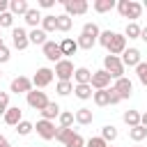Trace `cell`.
<instances>
[{
	"mask_svg": "<svg viewBox=\"0 0 147 147\" xmlns=\"http://www.w3.org/2000/svg\"><path fill=\"white\" fill-rule=\"evenodd\" d=\"M117 11L124 18H131V23H136V18H140V14H142V5L133 2V0H119L117 2Z\"/></svg>",
	"mask_w": 147,
	"mask_h": 147,
	"instance_id": "obj_1",
	"label": "cell"
},
{
	"mask_svg": "<svg viewBox=\"0 0 147 147\" xmlns=\"http://www.w3.org/2000/svg\"><path fill=\"white\" fill-rule=\"evenodd\" d=\"M103 71L110 74V78H122L124 76V64H122V57L117 55H106L103 57Z\"/></svg>",
	"mask_w": 147,
	"mask_h": 147,
	"instance_id": "obj_2",
	"label": "cell"
},
{
	"mask_svg": "<svg viewBox=\"0 0 147 147\" xmlns=\"http://www.w3.org/2000/svg\"><path fill=\"white\" fill-rule=\"evenodd\" d=\"M25 96H28V106H30V108H34V110H39V113H41V110L51 103V101L46 99V92H39V90L28 92Z\"/></svg>",
	"mask_w": 147,
	"mask_h": 147,
	"instance_id": "obj_3",
	"label": "cell"
},
{
	"mask_svg": "<svg viewBox=\"0 0 147 147\" xmlns=\"http://www.w3.org/2000/svg\"><path fill=\"white\" fill-rule=\"evenodd\" d=\"M41 48H44V57H46V60H51V62H55V64H57L60 60H64V57H62V48H60V44H55V41H46Z\"/></svg>",
	"mask_w": 147,
	"mask_h": 147,
	"instance_id": "obj_4",
	"label": "cell"
},
{
	"mask_svg": "<svg viewBox=\"0 0 147 147\" xmlns=\"http://www.w3.org/2000/svg\"><path fill=\"white\" fill-rule=\"evenodd\" d=\"M74 62L71 60H60L57 64H55V76L60 78V80H71V76H74Z\"/></svg>",
	"mask_w": 147,
	"mask_h": 147,
	"instance_id": "obj_5",
	"label": "cell"
},
{
	"mask_svg": "<svg viewBox=\"0 0 147 147\" xmlns=\"http://www.w3.org/2000/svg\"><path fill=\"white\" fill-rule=\"evenodd\" d=\"M34 129H37V133H39L44 140H53L55 133H57V129H55V124H53L51 119H39Z\"/></svg>",
	"mask_w": 147,
	"mask_h": 147,
	"instance_id": "obj_6",
	"label": "cell"
},
{
	"mask_svg": "<svg viewBox=\"0 0 147 147\" xmlns=\"http://www.w3.org/2000/svg\"><path fill=\"white\" fill-rule=\"evenodd\" d=\"M87 2L85 0H64V9H67V16H80L87 11Z\"/></svg>",
	"mask_w": 147,
	"mask_h": 147,
	"instance_id": "obj_7",
	"label": "cell"
},
{
	"mask_svg": "<svg viewBox=\"0 0 147 147\" xmlns=\"http://www.w3.org/2000/svg\"><path fill=\"white\" fill-rule=\"evenodd\" d=\"M11 44H14V48L25 51V48H28V44H30L28 32H25L23 28H14V30H11Z\"/></svg>",
	"mask_w": 147,
	"mask_h": 147,
	"instance_id": "obj_8",
	"label": "cell"
},
{
	"mask_svg": "<svg viewBox=\"0 0 147 147\" xmlns=\"http://www.w3.org/2000/svg\"><path fill=\"white\" fill-rule=\"evenodd\" d=\"M53 76H55V71H51V69H37V74L32 76V85L34 87H46V85H51V80H53Z\"/></svg>",
	"mask_w": 147,
	"mask_h": 147,
	"instance_id": "obj_9",
	"label": "cell"
},
{
	"mask_svg": "<svg viewBox=\"0 0 147 147\" xmlns=\"http://www.w3.org/2000/svg\"><path fill=\"white\" fill-rule=\"evenodd\" d=\"M90 85H92L94 90H108V85H110V74H108V71H103V69L94 71V74H92Z\"/></svg>",
	"mask_w": 147,
	"mask_h": 147,
	"instance_id": "obj_10",
	"label": "cell"
},
{
	"mask_svg": "<svg viewBox=\"0 0 147 147\" xmlns=\"http://www.w3.org/2000/svg\"><path fill=\"white\" fill-rule=\"evenodd\" d=\"M11 92H14V94H28V92H32V78L16 76V78L11 80Z\"/></svg>",
	"mask_w": 147,
	"mask_h": 147,
	"instance_id": "obj_11",
	"label": "cell"
},
{
	"mask_svg": "<svg viewBox=\"0 0 147 147\" xmlns=\"http://www.w3.org/2000/svg\"><path fill=\"white\" fill-rule=\"evenodd\" d=\"M124 51H126V37L115 32V37H113V41H110V46H108V55H117V57H119Z\"/></svg>",
	"mask_w": 147,
	"mask_h": 147,
	"instance_id": "obj_12",
	"label": "cell"
},
{
	"mask_svg": "<svg viewBox=\"0 0 147 147\" xmlns=\"http://www.w3.org/2000/svg\"><path fill=\"white\" fill-rule=\"evenodd\" d=\"M113 87H115V92L119 94V99H129V96H131V92H133V83H131L129 78H124V76H122V78H117Z\"/></svg>",
	"mask_w": 147,
	"mask_h": 147,
	"instance_id": "obj_13",
	"label": "cell"
},
{
	"mask_svg": "<svg viewBox=\"0 0 147 147\" xmlns=\"http://www.w3.org/2000/svg\"><path fill=\"white\" fill-rule=\"evenodd\" d=\"M142 60H140V51L138 48H126L122 53V64L124 67H138Z\"/></svg>",
	"mask_w": 147,
	"mask_h": 147,
	"instance_id": "obj_14",
	"label": "cell"
},
{
	"mask_svg": "<svg viewBox=\"0 0 147 147\" xmlns=\"http://www.w3.org/2000/svg\"><path fill=\"white\" fill-rule=\"evenodd\" d=\"M74 80H76V85H90L92 71H90L87 67H78V69L74 71Z\"/></svg>",
	"mask_w": 147,
	"mask_h": 147,
	"instance_id": "obj_15",
	"label": "cell"
},
{
	"mask_svg": "<svg viewBox=\"0 0 147 147\" xmlns=\"http://www.w3.org/2000/svg\"><path fill=\"white\" fill-rule=\"evenodd\" d=\"M9 11L16 16V14H21V16H25L28 11H30V5H28V0H11L9 2Z\"/></svg>",
	"mask_w": 147,
	"mask_h": 147,
	"instance_id": "obj_16",
	"label": "cell"
},
{
	"mask_svg": "<svg viewBox=\"0 0 147 147\" xmlns=\"http://www.w3.org/2000/svg\"><path fill=\"white\" fill-rule=\"evenodd\" d=\"M60 113H62V108H60L55 101H51V103L41 110V119H51V122H53L55 117H60Z\"/></svg>",
	"mask_w": 147,
	"mask_h": 147,
	"instance_id": "obj_17",
	"label": "cell"
},
{
	"mask_svg": "<svg viewBox=\"0 0 147 147\" xmlns=\"http://www.w3.org/2000/svg\"><path fill=\"white\" fill-rule=\"evenodd\" d=\"M5 122H7L9 126H18V122H23V119H21V108H18V106L9 108V110L5 113Z\"/></svg>",
	"mask_w": 147,
	"mask_h": 147,
	"instance_id": "obj_18",
	"label": "cell"
},
{
	"mask_svg": "<svg viewBox=\"0 0 147 147\" xmlns=\"http://www.w3.org/2000/svg\"><path fill=\"white\" fill-rule=\"evenodd\" d=\"M60 48H62V55H74L78 51V41H74L71 37H64L60 41Z\"/></svg>",
	"mask_w": 147,
	"mask_h": 147,
	"instance_id": "obj_19",
	"label": "cell"
},
{
	"mask_svg": "<svg viewBox=\"0 0 147 147\" xmlns=\"http://www.w3.org/2000/svg\"><path fill=\"white\" fill-rule=\"evenodd\" d=\"M74 115H76V122L78 124H92V119H94V115H92L90 108H78Z\"/></svg>",
	"mask_w": 147,
	"mask_h": 147,
	"instance_id": "obj_20",
	"label": "cell"
},
{
	"mask_svg": "<svg viewBox=\"0 0 147 147\" xmlns=\"http://www.w3.org/2000/svg\"><path fill=\"white\" fill-rule=\"evenodd\" d=\"M122 119H124V124H126L129 129H133V126L140 124V113H138V110H126Z\"/></svg>",
	"mask_w": 147,
	"mask_h": 147,
	"instance_id": "obj_21",
	"label": "cell"
},
{
	"mask_svg": "<svg viewBox=\"0 0 147 147\" xmlns=\"http://www.w3.org/2000/svg\"><path fill=\"white\" fill-rule=\"evenodd\" d=\"M113 7H117L115 0H94V11H99V14H106V11H110Z\"/></svg>",
	"mask_w": 147,
	"mask_h": 147,
	"instance_id": "obj_22",
	"label": "cell"
},
{
	"mask_svg": "<svg viewBox=\"0 0 147 147\" xmlns=\"http://www.w3.org/2000/svg\"><path fill=\"white\" fill-rule=\"evenodd\" d=\"M41 18H44V16L39 14V9H32V7H30V11L25 14V23H28V25H32V30L41 23Z\"/></svg>",
	"mask_w": 147,
	"mask_h": 147,
	"instance_id": "obj_23",
	"label": "cell"
},
{
	"mask_svg": "<svg viewBox=\"0 0 147 147\" xmlns=\"http://www.w3.org/2000/svg\"><path fill=\"white\" fill-rule=\"evenodd\" d=\"M41 30L44 32H55L57 30V16H51V14L44 16L41 18Z\"/></svg>",
	"mask_w": 147,
	"mask_h": 147,
	"instance_id": "obj_24",
	"label": "cell"
},
{
	"mask_svg": "<svg viewBox=\"0 0 147 147\" xmlns=\"http://www.w3.org/2000/svg\"><path fill=\"white\" fill-rule=\"evenodd\" d=\"M28 37H30V44H41V46H44V44L48 41V39H46V32H44L41 28H34L32 32H28Z\"/></svg>",
	"mask_w": 147,
	"mask_h": 147,
	"instance_id": "obj_25",
	"label": "cell"
},
{
	"mask_svg": "<svg viewBox=\"0 0 147 147\" xmlns=\"http://www.w3.org/2000/svg\"><path fill=\"white\" fill-rule=\"evenodd\" d=\"M129 138H131V140H136V142H140V140H145V138H147V129H145L142 124H138V126L129 129Z\"/></svg>",
	"mask_w": 147,
	"mask_h": 147,
	"instance_id": "obj_26",
	"label": "cell"
},
{
	"mask_svg": "<svg viewBox=\"0 0 147 147\" xmlns=\"http://www.w3.org/2000/svg\"><path fill=\"white\" fill-rule=\"evenodd\" d=\"M74 87H76V85H74L71 80H60V83H57V87H55V92H57L60 96H67V94H71V92H74Z\"/></svg>",
	"mask_w": 147,
	"mask_h": 147,
	"instance_id": "obj_27",
	"label": "cell"
},
{
	"mask_svg": "<svg viewBox=\"0 0 147 147\" xmlns=\"http://www.w3.org/2000/svg\"><path fill=\"white\" fill-rule=\"evenodd\" d=\"M92 96H94V103H96V106H108V103H110V94H108V90H96Z\"/></svg>",
	"mask_w": 147,
	"mask_h": 147,
	"instance_id": "obj_28",
	"label": "cell"
},
{
	"mask_svg": "<svg viewBox=\"0 0 147 147\" xmlns=\"http://www.w3.org/2000/svg\"><path fill=\"white\" fill-rule=\"evenodd\" d=\"M140 32H142V28H140L138 23H129L126 30H124V37H129V39H140Z\"/></svg>",
	"mask_w": 147,
	"mask_h": 147,
	"instance_id": "obj_29",
	"label": "cell"
},
{
	"mask_svg": "<svg viewBox=\"0 0 147 147\" xmlns=\"http://www.w3.org/2000/svg\"><path fill=\"white\" fill-rule=\"evenodd\" d=\"M74 92H76V96H78V99H83V101H85V99H90V96L94 94V92H92V85H76V87H74Z\"/></svg>",
	"mask_w": 147,
	"mask_h": 147,
	"instance_id": "obj_30",
	"label": "cell"
},
{
	"mask_svg": "<svg viewBox=\"0 0 147 147\" xmlns=\"http://www.w3.org/2000/svg\"><path fill=\"white\" fill-rule=\"evenodd\" d=\"M101 138H103L106 142H113V140L117 138V129H115L113 124H106V126L101 129Z\"/></svg>",
	"mask_w": 147,
	"mask_h": 147,
	"instance_id": "obj_31",
	"label": "cell"
},
{
	"mask_svg": "<svg viewBox=\"0 0 147 147\" xmlns=\"http://www.w3.org/2000/svg\"><path fill=\"white\" fill-rule=\"evenodd\" d=\"M80 34H87V37H94V39H99L101 30H99V25H96V23H85V25H83V32H80Z\"/></svg>",
	"mask_w": 147,
	"mask_h": 147,
	"instance_id": "obj_32",
	"label": "cell"
},
{
	"mask_svg": "<svg viewBox=\"0 0 147 147\" xmlns=\"http://www.w3.org/2000/svg\"><path fill=\"white\" fill-rule=\"evenodd\" d=\"M99 39H94V37H87V34H80L78 37V48H85V51H90L94 44H96Z\"/></svg>",
	"mask_w": 147,
	"mask_h": 147,
	"instance_id": "obj_33",
	"label": "cell"
},
{
	"mask_svg": "<svg viewBox=\"0 0 147 147\" xmlns=\"http://www.w3.org/2000/svg\"><path fill=\"white\" fill-rule=\"evenodd\" d=\"M69 28H71V16L60 14V16H57V30H60V32H67Z\"/></svg>",
	"mask_w": 147,
	"mask_h": 147,
	"instance_id": "obj_34",
	"label": "cell"
},
{
	"mask_svg": "<svg viewBox=\"0 0 147 147\" xmlns=\"http://www.w3.org/2000/svg\"><path fill=\"white\" fill-rule=\"evenodd\" d=\"M74 119H76L74 113H60V126H62V129H71Z\"/></svg>",
	"mask_w": 147,
	"mask_h": 147,
	"instance_id": "obj_35",
	"label": "cell"
},
{
	"mask_svg": "<svg viewBox=\"0 0 147 147\" xmlns=\"http://www.w3.org/2000/svg\"><path fill=\"white\" fill-rule=\"evenodd\" d=\"M32 129H34V124L32 122H18V126H16V131H18V136H30L32 133Z\"/></svg>",
	"mask_w": 147,
	"mask_h": 147,
	"instance_id": "obj_36",
	"label": "cell"
},
{
	"mask_svg": "<svg viewBox=\"0 0 147 147\" xmlns=\"http://www.w3.org/2000/svg\"><path fill=\"white\" fill-rule=\"evenodd\" d=\"M71 136H74V129H62V126H60V129H57V133H55V140H60V142H64V145H67V140H69Z\"/></svg>",
	"mask_w": 147,
	"mask_h": 147,
	"instance_id": "obj_37",
	"label": "cell"
},
{
	"mask_svg": "<svg viewBox=\"0 0 147 147\" xmlns=\"http://www.w3.org/2000/svg\"><path fill=\"white\" fill-rule=\"evenodd\" d=\"M136 74H138V80H140L142 85H147V62H140V64L136 67Z\"/></svg>",
	"mask_w": 147,
	"mask_h": 147,
	"instance_id": "obj_38",
	"label": "cell"
},
{
	"mask_svg": "<svg viewBox=\"0 0 147 147\" xmlns=\"http://www.w3.org/2000/svg\"><path fill=\"white\" fill-rule=\"evenodd\" d=\"M113 37H115V32H110V30H103V32L99 34V44L108 48V46H110V41H113Z\"/></svg>",
	"mask_w": 147,
	"mask_h": 147,
	"instance_id": "obj_39",
	"label": "cell"
},
{
	"mask_svg": "<svg viewBox=\"0 0 147 147\" xmlns=\"http://www.w3.org/2000/svg\"><path fill=\"white\" fill-rule=\"evenodd\" d=\"M11 23H14V14L11 11L0 14V28H11Z\"/></svg>",
	"mask_w": 147,
	"mask_h": 147,
	"instance_id": "obj_40",
	"label": "cell"
},
{
	"mask_svg": "<svg viewBox=\"0 0 147 147\" xmlns=\"http://www.w3.org/2000/svg\"><path fill=\"white\" fill-rule=\"evenodd\" d=\"M83 145H85V140H83L80 133H74V136L67 140V147H83Z\"/></svg>",
	"mask_w": 147,
	"mask_h": 147,
	"instance_id": "obj_41",
	"label": "cell"
},
{
	"mask_svg": "<svg viewBox=\"0 0 147 147\" xmlns=\"http://www.w3.org/2000/svg\"><path fill=\"white\" fill-rule=\"evenodd\" d=\"M7 110H9V94L7 92H0V115L5 117Z\"/></svg>",
	"mask_w": 147,
	"mask_h": 147,
	"instance_id": "obj_42",
	"label": "cell"
},
{
	"mask_svg": "<svg viewBox=\"0 0 147 147\" xmlns=\"http://www.w3.org/2000/svg\"><path fill=\"white\" fill-rule=\"evenodd\" d=\"M87 147H108V142H106L101 136H94V138L87 140Z\"/></svg>",
	"mask_w": 147,
	"mask_h": 147,
	"instance_id": "obj_43",
	"label": "cell"
},
{
	"mask_svg": "<svg viewBox=\"0 0 147 147\" xmlns=\"http://www.w3.org/2000/svg\"><path fill=\"white\" fill-rule=\"evenodd\" d=\"M108 94H110V103H119V101H122L119 94L115 92V87H108Z\"/></svg>",
	"mask_w": 147,
	"mask_h": 147,
	"instance_id": "obj_44",
	"label": "cell"
},
{
	"mask_svg": "<svg viewBox=\"0 0 147 147\" xmlns=\"http://www.w3.org/2000/svg\"><path fill=\"white\" fill-rule=\"evenodd\" d=\"M7 60H9V48L2 46V48H0V62H7Z\"/></svg>",
	"mask_w": 147,
	"mask_h": 147,
	"instance_id": "obj_45",
	"label": "cell"
},
{
	"mask_svg": "<svg viewBox=\"0 0 147 147\" xmlns=\"http://www.w3.org/2000/svg\"><path fill=\"white\" fill-rule=\"evenodd\" d=\"M55 5V0H39V7H44V9H51Z\"/></svg>",
	"mask_w": 147,
	"mask_h": 147,
	"instance_id": "obj_46",
	"label": "cell"
},
{
	"mask_svg": "<svg viewBox=\"0 0 147 147\" xmlns=\"http://www.w3.org/2000/svg\"><path fill=\"white\" fill-rule=\"evenodd\" d=\"M7 9H9V2L7 0H0V14H5Z\"/></svg>",
	"mask_w": 147,
	"mask_h": 147,
	"instance_id": "obj_47",
	"label": "cell"
},
{
	"mask_svg": "<svg viewBox=\"0 0 147 147\" xmlns=\"http://www.w3.org/2000/svg\"><path fill=\"white\" fill-rule=\"evenodd\" d=\"M0 147H11V145H9V140H7L5 136H0Z\"/></svg>",
	"mask_w": 147,
	"mask_h": 147,
	"instance_id": "obj_48",
	"label": "cell"
},
{
	"mask_svg": "<svg viewBox=\"0 0 147 147\" xmlns=\"http://www.w3.org/2000/svg\"><path fill=\"white\" fill-rule=\"evenodd\" d=\"M140 124L147 129V113H142V115H140Z\"/></svg>",
	"mask_w": 147,
	"mask_h": 147,
	"instance_id": "obj_49",
	"label": "cell"
},
{
	"mask_svg": "<svg viewBox=\"0 0 147 147\" xmlns=\"http://www.w3.org/2000/svg\"><path fill=\"white\" fill-rule=\"evenodd\" d=\"M140 39H142V41H147V28H142V32H140Z\"/></svg>",
	"mask_w": 147,
	"mask_h": 147,
	"instance_id": "obj_50",
	"label": "cell"
},
{
	"mask_svg": "<svg viewBox=\"0 0 147 147\" xmlns=\"http://www.w3.org/2000/svg\"><path fill=\"white\" fill-rule=\"evenodd\" d=\"M2 46H5V44H2V34H0V48H2Z\"/></svg>",
	"mask_w": 147,
	"mask_h": 147,
	"instance_id": "obj_51",
	"label": "cell"
},
{
	"mask_svg": "<svg viewBox=\"0 0 147 147\" xmlns=\"http://www.w3.org/2000/svg\"><path fill=\"white\" fill-rule=\"evenodd\" d=\"M145 7H147V0H145Z\"/></svg>",
	"mask_w": 147,
	"mask_h": 147,
	"instance_id": "obj_52",
	"label": "cell"
},
{
	"mask_svg": "<svg viewBox=\"0 0 147 147\" xmlns=\"http://www.w3.org/2000/svg\"><path fill=\"white\" fill-rule=\"evenodd\" d=\"M0 76H2V71H0Z\"/></svg>",
	"mask_w": 147,
	"mask_h": 147,
	"instance_id": "obj_53",
	"label": "cell"
},
{
	"mask_svg": "<svg viewBox=\"0 0 147 147\" xmlns=\"http://www.w3.org/2000/svg\"><path fill=\"white\" fill-rule=\"evenodd\" d=\"M108 147H113V145H108Z\"/></svg>",
	"mask_w": 147,
	"mask_h": 147,
	"instance_id": "obj_54",
	"label": "cell"
}]
</instances>
